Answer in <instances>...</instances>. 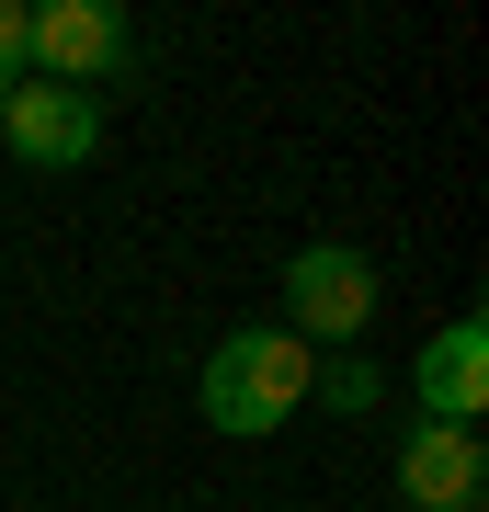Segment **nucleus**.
<instances>
[{
  "label": "nucleus",
  "mask_w": 489,
  "mask_h": 512,
  "mask_svg": "<svg viewBox=\"0 0 489 512\" xmlns=\"http://www.w3.org/2000/svg\"><path fill=\"white\" fill-rule=\"evenodd\" d=\"M23 92V0H0V103Z\"/></svg>",
  "instance_id": "nucleus-8"
},
{
  "label": "nucleus",
  "mask_w": 489,
  "mask_h": 512,
  "mask_svg": "<svg viewBox=\"0 0 489 512\" xmlns=\"http://www.w3.org/2000/svg\"><path fill=\"white\" fill-rule=\"evenodd\" d=\"M0 148H12L23 171H80L91 148H103V103L57 92V80H23V92L0 103Z\"/></svg>",
  "instance_id": "nucleus-5"
},
{
  "label": "nucleus",
  "mask_w": 489,
  "mask_h": 512,
  "mask_svg": "<svg viewBox=\"0 0 489 512\" xmlns=\"http://www.w3.org/2000/svg\"><path fill=\"white\" fill-rule=\"evenodd\" d=\"M148 69L137 23L114 12V0H46V12H23V80H57V92H126Z\"/></svg>",
  "instance_id": "nucleus-2"
},
{
  "label": "nucleus",
  "mask_w": 489,
  "mask_h": 512,
  "mask_svg": "<svg viewBox=\"0 0 489 512\" xmlns=\"http://www.w3.org/2000/svg\"><path fill=\"white\" fill-rule=\"evenodd\" d=\"M376 308H387V274L353 239H308V251L285 262V330L308 353H353L364 330H376Z\"/></svg>",
  "instance_id": "nucleus-3"
},
{
  "label": "nucleus",
  "mask_w": 489,
  "mask_h": 512,
  "mask_svg": "<svg viewBox=\"0 0 489 512\" xmlns=\"http://www.w3.org/2000/svg\"><path fill=\"white\" fill-rule=\"evenodd\" d=\"M308 399H319V353L296 342L285 319H239L228 342L194 365V410H205V433H228V444L285 433Z\"/></svg>",
  "instance_id": "nucleus-1"
},
{
  "label": "nucleus",
  "mask_w": 489,
  "mask_h": 512,
  "mask_svg": "<svg viewBox=\"0 0 489 512\" xmlns=\"http://www.w3.org/2000/svg\"><path fill=\"white\" fill-rule=\"evenodd\" d=\"M399 512H489V444L455 421H410L399 433Z\"/></svg>",
  "instance_id": "nucleus-4"
},
{
  "label": "nucleus",
  "mask_w": 489,
  "mask_h": 512,
  "mask_svg": "<svg viewBox=\"0 0 489 512\" xmlns=\"http://www.w3.org/2000/svg\"><path fill=\"white\" fill-rule=\"evenodd\" d=\"M410 387H421V421H455V433H478V410H489V319H478V308H467V319H444L433 342H421Z\"/></svg>",
  "instance_id": "nucleus-6"
},
{
  "label": "nucleus",
  "mask_w": 489,
  "mask_h": 512,
  "mask_svg": "<svg viewBox=\"0 0 489 512\" xmlns=\"http://www.w3.org/2000/svg\"><path fill=\"white\" fill-rule=\"evenodd\" d=\"M319 387H330V410H376V399H387V376L353 365V353H342V365H319Z\"/></svg>",
  "instance_id": "nucleus-7"
}]
</instances>
